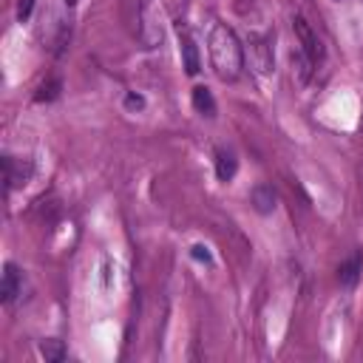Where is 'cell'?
<instances>
[{
    "instance_id": "1",
    "label": "cell",
    "mask_w": 363,
    "mask_h": 363,
    "mask_svg": "<svg viewBox=\"0 0 363 363\" xmlns=\"http://www.w3.org/2000/svg\"><path fill=\"white\" fill-rule=\"evenodd\" d=\"M207 51H210V65H213L218 79L235 82L244 74V45L227 23H213L210 26Z\"/></svg>"
},
{
    "instance_id": "2",
    "label": "cell",
    "mask_w": 363,
    "mask_h": 363,
    "mask_svg": "<svg viewBox=\"0 0 363 363\" xmlns=\"http://www.w3.org/2000/svg\"><path fill=\"white\" fill-rule=\"evenodd\" d=\"M292 31H295V40H298V48L318 65L320 60H323V43H320V37L315 34V28L306 23V17L303 14H295L292 17Z\"/></svg>"
},
{
    "instance_id": "3",
    "label": "cell",
    "mask_w": 363,
    "mask_h": 363,
    "mask_svg": "<svg viewBox=\"0 0 363 363\" xmlns=\"http://www.w3.org/2000/svg\"><path fill=\"white\" fill-rule=\"evenodd\" d=\"M34 176V159L28 156H3V179H6V193H11L14 187H23L28 184Z\"/></svg>"
},
{
    "instance_id": "4",
    "label": "cell",
    "mask_w": 363,
    "mask_h": 363,
    "mask_svg": "<svg viewBox=\"0 0 363 363\" xmlns=\"http://www.w3.org/2000/svg\"><path fill=\"white\" fill-rule=\"evenodd\" d=\"M176 31H179V54H182V68L190 74V77H196L199 71H201V57H199V45H196V40H193V34H190V28L179 20L176 23Z\"/></svg>"
},
{
    "instance_id": "5",
    "label": "cell",
    "mask_w": 363,
    "mask_h": 363,
    "mask_svg": "<svg viewBox=\"0 0 363 363\" xmlns=\"http://www.w3.org/2000/svg\"><path fill=\"white\" fill-rule=\"evenodd\" d=\"M20 292H23V272H20L17 264L6 261L3 264V281H0V301H3V306H11Z\"/></svg>"
},
{
    "instance_id": "6",
    "label": "cell",
    "mask_w": 363,
    "mask_h": 363,
    "mask_svg": "<svg viewBox=\"0 0 363 363\" xmlns=\"http://www.w3.org/2000/svg\"><path fill=\"white\" fill-rule=\"evenodd\" d=\"M250 204H252V210H255L258 216L275 213V207H278V193H275V187L267 184V182L255 184V187L250 190Z\"/></svg>"
},
{
    "instance_id": "7",
    "label": "cell",
    "mask_w": 363,
    "mask_h": 363,
    "mask_svg": "<svg viewBox=\"0 0 363 363\" xmlns=\"http://www.w3.org/2000/svg\"><path fill=\"white\" fill-rule=\"evenodd\" d=\"M250 51H252V62H255L258 74H272L275 71L272 45H269L267 37H250Z\"/></svg>"
},
{
    "instance_id": "8",
    "label": "cell",
    "mask_w": 363,
    "mask_h": 363,
    "mask_svg": "<svg viewBox=\"0 0 363 363\" xmlns=\"http://www.w3.org/2000/svg\"><path fill=\"white\" fill-rule=\"evenodd\" d=\"M360 272H363V252H352L340 267H337V284L352 289L357 281H360Z\"/></svg>"
},
{
    "instance_id": "9",
    "label": "cell",
    "mask_w": 363,
    "mask_h": 363,
    "mask_svg": "<svg viewBox=\"0 0 363 363\" xmlns=\"http://www.w3.org/2000/svg\"><path fill=\"white\" fill-rule=\"evenodd\" d=\"M213 164H216V176H218V182H233L235 179V173H238V159H235V153L233 150H227V147H216V159H213Z\"/></svg>"
},
{
    "instance_id": "10",
    "label": "cell",
    "mask_w": 363,
    "mask_h": 363,
    "mask_svg": "<svg viewBox=\"0 0 363 363\" xmlns=\"http://www.w3.org/2000/svg\"><path fill=\"white\" fill-rule=\"evenodd\" d=\"M190 99H193L196 113H201V116H207V119H213V116H216L218 105H216V96H213V91H210L207 85H196V88H193V94H190Z\"/></svg>"
},
{
    "instance_id": "11",
    "label": "cell",
    "mask_w": 363,
    "mask_h": 363,
    "mask_svg": "<svg viewBox=\"0 0 363 363\" xmlns=\"http://www.w3.org/2000/svg\"><path fill=\"white\" fill-rule=\"evenodd\" d=\"M40 354L45 357V363H62V360L68 357V349H65L62 340L45 337V340H40Z\"/></svg>"
},
{
    "instance_id": "12",
    "label": "cell",
    "mask_w": 363,
    "mask_h": 363,
    "mask_svg": "<svg viewBox=\"0 0 363 363\" xmlns=\"http://www.w3.org/2000/svg\"><path fill=\"white\" fill-rule=\"evenodd\" d=\"M60 91H62V79H60V77H48V79L37 88L34 99H37V102H54V99L60 96Z\"/></svg>"
},
{
    "instance_id": "13",
    "label": "cell",
    "mask_w": 363,
    "mask_h": 363,
    "mask_svg": "<svg viewBox=\"0 0 363 363\" xmlns=\"http://www.w3.org/2000/svg\"><path fill=\"white\" fill-rule=\"evenodd\" d=\"M292 65H295V71H298V77H301V82H309V77H312V68H315V62L298 48V51H292Z\"/></svg>"
},
{
    "instance_id": "14",
    "label": "cell",
    "mask_w": 363,
    "mask_h": 363,
    "mask_svg": "<svg viewBox=\"0 0 363 363\" xmlns=\"http://www.w3.org/2000/svg\"><path fill=\"white\" fill-rule=\"evenodd\" d=\"M125 108H128V111H142V108H145V96L128 91V94H125Z\"/></svg>"
},
{
    "instance_id": "15",
    "label": "cell",
    "mask_w": 363,
    "mask_h": 363,
    "mask_svg": "<svg viewBox=\"0 0 363 363\" xmlns=\"http://www.w3.org/2000/svg\"><path fill=\"white\" fill-rule=\"evenodd\" d=\"M34 3H37V0H17V20H20V23H26V20L31 17Z\"/></svg>"
},
{
    "instance_id": "16",
    "label": "cell",
    "mask_w": 363,
    "mask_h": 363,
    "mask_svg": "<svg viewBox=\"0 0 363 363\" xmlns=\"http://www.w3.org/2000/svg\"><path fill=\"white\" fill-rule=\"evenodd\" d=\"M190 255H193L196 261H204V264H213V255H210V250H207L204 244H193V247H190Z\"/></svg>"
},
{
    "instance_id": "17",
    "label": "cell",
    "mask_w": 363,
    "mask_h": 363,
    "mask_svg": "<svg viewBox=\"0 0 363 363\" xmlns=\"http://www.w3.org/2000/svg\"><path fill=\"white\" fill-rule=\"evenodd\" d=\"M77 3H79V0H65V6H68V9H74Z\"/></svg>"
}]
</instances>
